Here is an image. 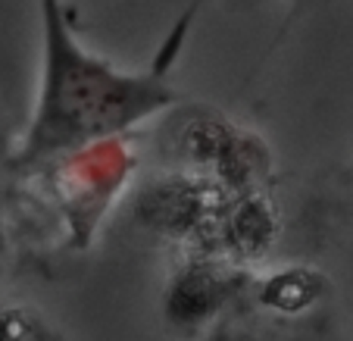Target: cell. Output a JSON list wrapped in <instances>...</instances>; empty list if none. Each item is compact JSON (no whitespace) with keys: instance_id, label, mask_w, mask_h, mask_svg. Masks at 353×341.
<instances>
[{"instance_id":"1","label":"cell","mask_w":353,"mask_h":341,"mask_svg":"<svg viewBox=\"0 0 353 341\" xmlns=\"http://www.w3.org/2000/svg\"><path fill=\"white\" fill-rule=\"evenodd\" d=\"M41 85L16 163L38 166L166 113L181 94L154 69H119L72 32L63 0H38Z\"/></svg>"},{"instance_id":"2","label":"cell","mask_w":353,"mask_h":341,"mask_svg":"<svg viewBox=\"0 0 353 341\" xmlns=\"http://www.w3.org/2000/svg\"><path fill=\"white\" fill-rule=\"evenodd\" d=\"M210 3H222V7H228V10H256L263 0H188L185 10H181V13L172 19V26L166 28V35H163L160 47H157L154 63H150V69H154L157 75H169V69L179 63L181 50H185L188 38H191L194 22L200 19V13H203ZM313 3H322V0H288L285 22H281V32H279V38L272 41V47L279 44L281 38H285V32L294 26V22H297V16H303L310 7H313Z\"/></svg>"}]
</instances>
